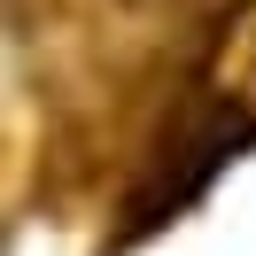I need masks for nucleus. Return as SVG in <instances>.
<instances>
[{"mask_svg":"<svg viewBox=\"0 0 256 256\" xmlns=\"http://www.w3.org/2000/svg\"><path fill=\"white\" fill-rule=\"evenodd\" d=\"M248 140H256V109H240V101H225V94L186 101V109L171 116V132L156 140V163H148V178L132 186L124 240L156 233V225H171L186 202H202V194H210V178H218V171H225V163H233Z\"/></svg>","mask_w":256,"mask_h":256,"instance_id":"nucleus-1","label":"nucleus"}]
</instances>
